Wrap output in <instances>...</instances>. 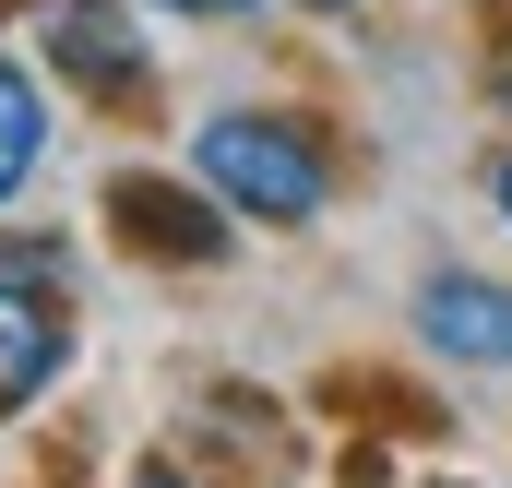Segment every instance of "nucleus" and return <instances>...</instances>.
Returning <instances> with one entry per match:
<instances>
[{"label": "nucleus", "instance_id": "1", "mask_svg": "<svg viewBox=\"0 0 512 488\" xmlns=\"http://www.w3.org/2000/svg\"><path fill=\"white\" fill-rule=\"evenodd\" d=\"M191 179H203L227 215H251V227H310V215L334 203L322 131H298L286 108H215V120L191 131Z\"/></svg>", "mask_w": 512, "mask_h": 488}, {"label": "nucleus", "instance_id": "7", "mask_svg": "<svg viewBox=\"0 0 512 488\" xmlns=\"http://www.w3.org/2000/svg\"><path fill=\"white\" fill-rule=\"evenodd\" d=\"M489 203H501V227H512V155H501V167H489Z\"/></svg>", "mask_w": 512, "mask_h": 488}, {"label": "nucleus", "instance_id": "9", "mask_svg": "<svg viewBox=\"0 0 512 488\" xmlns=\"http://www.w3.org/2000/svg\"><path fill=\"white\" fill-rule=\"evenodd\" d=\"M131 488H191V477H167V465H143V477H131Z\"/></svg>", "mask_w": 512, "mask_h": 488}, {"label": "nucleus", "instance_id": "5", "mask_svg": "<svg viewBox=\"0 0 512 488\" xmlns=\"http://www.w3.org/2000/svg\"><path fill=\"white\" fill-rule=\"evenodd\" d=\"M108 227H120L143 262H215V250H227V227H215L191 191H167V179H120V191H108Z\"/></svg>", "mask_w": 512, "mask_h": 488}, {"label": "nucleus", "instance_id": "3", "mask_svg": "<svg viewBox=\"0 0 512 488\" xmlns=\"http://www.w3.org/2000/svg\"><path fill=\"white\" fill-rule=\"evenodd\" d=\"M417 346L453 369H512V286L489 274H429L417 286Z\"/></svg>", "mask_w": 512, "mask_h": 488}, {"label": "nucleus", "instance_id": "8", "mask_svg": "<svg viewBox=\"0 0 512 488\" xmlns=\"http://www.w3.org/2000/svg\"><path fill=\"white\" fill-rule=\"evenodd\" d=\"M167 12H262V0H167Z\"/></svg>", "mask_w": 512, "mask_h": 488}, {"label": "nucleus", "instance_id": "6", "mask_svg": "<svg viewBox=\"0 0 512 488\" xmlns=\"http://www.w3.org/2000/svg\"><path fill=\"white\" fill-rule=\"evenodd\" d=\"M36 155H48V108H36V84H24V60H0V203L36 179Z\"/></svg>", "mask_w": 512, "mask_h": 488}, {"label": "nucleus", "instance_id": "4", "mask_svg": "<svg viewBox=\"0 0 512 488\" xmlns=\"http://www.w3.org/2000/svg\"><path fill=\"white\" fill-rule=\"evenodd\" d=\"M60 298L36 286V274H0V417H24L36 393H48V369H60Z\"/></svg>", "mask_w": 512, "mask_h": 488}, {"label": "nucleus", "instance_id": "10", "mask_svg": "<svg viewBox=\"0 0 512 488\" xmlns=\"http://www.w3.org/2000/svg\"><path fill=\"white\" fill-rule=\"evenodd\" d=\"M501 108H512V24H501Z\"/></svg>", "mask_w": 512, "mask_h": 488}, {"label": "nucleus", "instance_id": "2", "mask_svg": "<svg viewBox=\"0 0 512 488\" xmlns=\"http://www.w3.org/2000/svg\"><path fill=\"white\" fill-rule=\"evenodd\" d=\"M36 48H48V72H60L72 96H96V108H143V84H155L143 24H131V12H108V0H48Z\"/></svg>", "mask_w": 512, "mask_h": 488}]
</instances>
